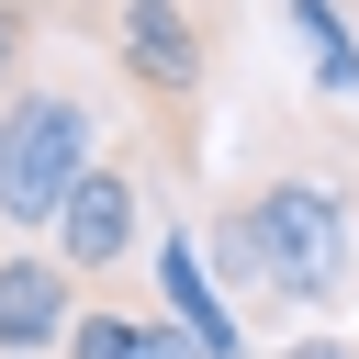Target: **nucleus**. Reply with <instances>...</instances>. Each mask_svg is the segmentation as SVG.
Here are the masks:
<instances>
[{"mask_svg": "<svg viewBox=\"0 0 359 359\" xmlns=\"http://www.w3.org/2000/svg\"><path fill=\"white\" fill-rule=\"evenodd\" d=\"M202 269L224 280V303L247 314H337L359 280V224L348 191L325 180V157L303 146H258V168L202 213Z\"/></svg>", "mask_w": 359, "mask_h": 359, "instance_id": "nucleus-1", "label": "nucleus"}, {"mask_svg": "<svg viewBox=\"0 0 359 359\" xmlns=\"http://www.w3.org/2000/svg\"><path fill=\"white\" fill-rule=\"evenodd\" d=\"M90 157H101V90L34 56V79L0 101V236H45L56 202L90 180Z\"/></svg>", "mask_w": 359, "mask_h": 359, "instance_id": "nucleus-2", "label": "nucleus"}, {"mask_svg": "<svg viewBox=\"0 0 359 359\" xmlns=\"http://www.w3.org/2000/svg\"><path fill=\"white\" fill-rule=\"evenodd\" d=\"M224 34H236V0H101V56L157 101V135H180V168L202 146V112H213V79H224Z\"/></svg>", "mask_w": 359, "mask_h": 359, "instance_id": "nucleus-3", "label": "nucleus"}, {"mask_svg": "<svg viewBox=\"0 0 359 359\" xmlns=\"http://www.w3.org/2000/svg\"><path fill=\"white\" fill-rule=\"evenodd\" d=\"M146 146H101L90 157V180L56 202V224H45V247L90 280V292H112V269H135V247H146Z\"/></svg>", "mask_w": 359, "mask_h": 359, "instance_id": "nucleus-4", "label": "nucleus"}, {"mask_svg": "<svg viewBox=\"0 0 359 359\" xmlns=\"http://www.w3.org/2000/svg\"><path fill=\"white\" fill-rule=\"evenodd\" d=\"M146 280H157V314H168V325H191V348H202V359H247V325H236V303H224V280L202 269V236H191L180 213L146 236Z\"/></svg>", "mask_w": 359, "mask_h": 359, "instance_id": "nucleus-5", "label": "nucleus"}, {"mask_svg": "<svg viewBox=\"0 0 359 359\" xmlns=\"http://www.w3.org/2000/svg\"><path fill=\"white\" fill-rule=\"evenodd\" d=\"M79 303H90V280L56 247H0V359H56Z\"/></svg>", "mask_w": 359, "mask_h": 359, "instance_id": "nucleus-6", "label": "nucleus"}, {"mask_svg": "<svg viewBox=\"0 0 359 359\" xmlns=\"http://www.w3.org/2000/svg\"><path fill=\"white\" fill-rule=\"evenodd\" d=\"M135 314H146V303H123V292H90V303L67 314V337H56V359H135Z\"/></svg>", "mask_w": 359, "mask_h": 359, "instance_id": "nucleus-7", "label": "nucleus"}, {"mask_svg": "<svg viewBox=\"0 0 359 359\" xmlns=\"http://www.w3.org/2000/svg\"><path fill=\"white\" fill-rule=\"evenodd\" d=\"M34 56H45V11L34 0H0V101L34 79Z\"/></svg>", "mask_w": 359, "mask_h": 359, "instance_id": "nucleus-8", "label": "nucleus"}, {"mask_svg": "<svg viewBox=\"0 0 359 359\" xmlns=\"http://www.w3.org/2000/svg\"><path fill=\"white\" fill-rule=\"evenodd\" d=\"M135 359H202V348H191V325H168V314H135Z\"/></svg>", "mask_w": 359, "mask_h": 359, "instance_id": "nucleus-9", "label": "nucleus"}, {"mask_svg": "<svg viewBox=\"0 0 359 359\" xmlns=\"http://www.w3.org/2000/svg\"><path fill=\"white\" fill-rule=\"evenodd\" d=\"M280 359H359V337H348V325H314V337H292Z\"/></svg>", "mask_w": 359, "mask_h": 359, "instance_id": "nucleus-10", "label": "nucleus"}, {"mask_svg": "<svg viewBox=\"0 0 359 359\" xmlns=\"http://www.w3.org/2000/svg\"><path fill=\"white\" fill-rule=\"evenodd\" d=\"M45 22H79V34H101V0H34Z\"/></svg>", "mask_w": 359, "mask_h": 359, "instance_id": "nucleus-11", "label": "nucleus"}]
</instances>
